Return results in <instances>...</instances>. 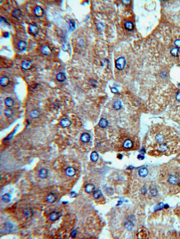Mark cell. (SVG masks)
I'll return each mask as SVG.
<instances>
[{"label": "cell", "instance_id": "cell-35", "mask_svg": "<svg viewBox=\"0 0 180 239\" xmlns=\"http://www.w3.org/2000/svg\"><path fill=\"white\" fill-rule=\"evenodd\" d=\"M175 212L178 216L180 217V205L176 208V209L175 210Z\"/></svg>", "mask_w": 180, "mask_h": 239}, {"label": "cell", "instance_id": "cell-38", "mask_svg": "<svg viewBox=\"0 0 180 239\" xmlns=\"http://www.w3.org/2000/svg\"><path fill=\"white\" fill-rule=\"evenodd\" d=\"M176 100L178 102L180 103V92H179V93H177L176 95Z\"/></svg>", "mask_w": 180, "mask_h": 239}, {"label": "cell", "instance_id": "cell-13", "mask_svg": "<svg viewBox=\"0 0 180 239\" xmlns=\"http://www.w3.org/2000/svg\"><path fill=\"white\" fill-rule=\"evenodd\" d=\"M0 83H1V85L2 86H6L9 85L10 84V80L8 77L3 76L1 79Z\"/></svg>", "mask_w": 180, "mask_h": 239}, {"label": "cell", "instance_id": "cell-1", "mask_svg": "<svg viewBox=\"0 0 180 239\" xmlns=\"http://www.w3.org/2000/svg\"><path fill=\"white\" fill-rule=\"evenodd\" d=\"M146 142V150L151 156H170L180 151L179 133L175 128L163 124H157L151 130Z\"/></svg>", "mask_w": 180, "mask_h": 239}, {"label": "cell", "instance_id": "cell-14", "mask_svg": "<svg viewBox=\"0 0 180 239\" xmlns=\"http://www.w3.org/2000/svg\"><path fill=\"white\" fill-rule=\"evenodd\" d=\"M5 104L6 106L9 107H11L14 105V104H15V102L14 100L12 99L11 97H7L5 100Z\"/></svg>", "mask_w": 180, "mask_h": 239}, {"label": "cell", "instance_id": "cell-7", "mask_svg": "<svg viewBox=\"0 0 180 239\" xmlns=\"http://www.w3.org/2000/svg\"><path fill=\"white\" fill-rule=\"evenodd\" d=\"M39 29L38 27L34 24H30L29 25V32L30 34L33 35H36L38 33Z\"/></svg>", "mask_w": 180, "mask_h": 239}, {"label": "cell", "instance_id": "cell-17", "mask_svg": "<svg viewBox=\"0 0 180 239\" xmlns=\"http://www.w3.org/2000/svg\"><path fill=\"white\" fill-rule=\"evenodd\" d=\"M41 50L43 54L46 55V56H49L52 53V50L48 46H44L43 47Z\"/></svg>", "mask_w": 180, "mask_h": 239}, {"label": "cell", "instance_id": "cell-27", "mask_svg": "<svg viewBox=\"0 0 180 239\" xmlns=\"http://www.w3.org/2000/svg\"><path fill=\"white\" fill-rule=\"evenodd\" d=\"M30 117L33 118H38L40 116V112L37 110H33L30 113Z\"/></svg>", "mask_w": 180, "mask_h": 239}, {"label": "cell", "instance_id": "cell-29", "mask_svg": "<svg viewBox=\"0 0 180 239\" xmlns=\"http://www.w3.org/2000/svg\"><path fill=\"white\" fill-rule=\"evenodd\" d=\"M5 115H6V116H7L8 117H12L13 115V110H12L11 109H10V108L6 109L5 110Z\"/></svg>", "mask_w": 180, "mask_h": 239}, {"label": "cell", "instance_id": "cell-34", "mask_svg": "<svg viewBox=\"0 0 180 239\" xmlns=\"http://www.w3.org/2000/svg\"><path fill=\"white\" fill-rule=\"evenodd\" d=\"M69 48H70V46H69V43L66 42L63 44V46L62 47V49L63 51H64V52H68L69 49Z\"/></svg>", "mask_w": 180, "mask_h": 239}, {"label": "cell", "instance_id": "cell-21", "mask_svg": "<svg viewBox=\"0 0 180 239\" xmlns=\"http://www.w3.org/2000/svg\"><path fill=\"white\" fill-rule=\"evenodd\" d=\"M23 213L24 216L26 218L30 217L33 214L32 210L30 209H29V208H27V209H24L23 211Z\"/></svg>", "mask_w": 180, "mask_h": 239}, {"label": "cell", "instance_id": "cell-33", "mask_svg": "<svg viewBox=\"0 0 180 239\" xmlns=\"http://www.w3.org/2000/svg\"><path fill=\"white\" fill-rule=\"evenodd\" d=\"M2 200L6 202V203H8V202H9L11 201V195L9 194H5L3 195Z\"/></svg>", "mask_w": 180, "mask_h": 239}, {"label": "cell", "instance_id": "cell-12", "mask_svg": "<svg viewBox=\"0 0 180 239\" xmlns=\"http://www.w3.org/2000/svg\"><path fill=\"white\" fill-rule=\"evenodd\" d=\"M60 217V214L58 212L56 211H53L52 212H51L50 215V220L52 221H56V220H58V219Z\"/></svg>", "mask_w": 180, "mask_h": 239}, {"label": "cell", "instance_id": "cell-20", "mask_svg": "<svg viewBox=\"0 0 180 239\" xmlns=\"http://www.w3.org/2000/svg\"><path fill=\"white\" fill-rule=\"evenodd\" d=\"M39 175L41 178H46L48 175V171L46 168H43L39 172Z\"/></svg>", "mask_w": 180, "mask_h": 239}, {"label": "cell", "instance_id": "cell-16", "mask_svg": "<svg viewBox=\"0 0 180 239\" xmlns=\"http://www.w3.org/2000/svg\"><path fill=\"white\" fill-rule=\"evenodd\" d=\"M12 15L13 17L17 18V19H19V18L22 16V12L21 10L19 9H15L13 12H12Z\"/></svg>", "mask_w": 180, "mask_h": 239}, {"label": "cell", "instance_id": "cell-19", "mask_svg": "<svg viewBox=\"0 0 180 239\" xmlns=\"http://www.w3.org/2000/svg\"><path fill=\"white\" fill-rule=\"evenodd\" d=\"M57 80L60 82H63L66 80V76L64 73H59L56 76Z\"/></svg>", "mask_w": 180, "mask_h": 239}, {"label": "cell", "instance_id": "cell-10", "mask_svg": "<svg viewBox=\"0 0 180 239\" xmlns=\"http://www.w3.org/2000/svg\"><path fill=\"white\" fill-rule=\"evenodd\" d=\"M60 124L63 127H68L71 125V122L68 118H64L61 120Z\"/></svg>", "mask_w": 180, "mask_h": 239}, {"label": "cell", "instance_id": "cell-23", "mask_svg": "<svg viewBox=\"0 0 180 239\" xmlns=\"http://www.w3.org/2000/svg\"><path fill=\"white\" fill-rule=\"evenodd\" d=\"M99 125L100 127L101 128H105L108 126V122L107 121V120H106L105 118H101V119L100 120Z\"/></svg>", "mask_w": 180, "mask_h": 239}, {"label": "cell", "instance_id": "cell-4", "mask_svg": "<svg viewBox=\"0 0 180 239\" xmlns=\"http://www.w3.org/2000/svg\"><path fill=\"white\" fill-rule=\"evenodd\" d=\"M126 65V60L124 57H120L115 61V67L118 70H122Z\"/></svg>", "mask_w": 180, "mask_h": 239}, {"label": "cell", "instance_id": "cell-18", "mask_svg": "<svg viewBox=\"0 0 180 239\" xmlns=\"http://www.w3.org/2000/svg\"><path fill=\"white\" fill-rule=\"evenodd\" d=\"M21 66L22 68L25 70H28L31 66V63L28 60H24L22 63Z\"/></svg>", "mask_w": 180, "mask_h": 239}, {"label": "cell", "instance_id": "cell-9", "mask_svg": "<svg viewBox=\"0 0 180 239\" xmlns=\"http://www.w3.org/2000/svg\"><path fill=\"white\" fill-rule=\"evenodd\" d=\"M90 136L88 133H84L80 137V140L82 142L84 143L89 142L90 140Z\"/></svg>", "mask_w": 180, "mask_h": 239}, {"label": "cell", "instance_id": "cell-6", "mask_svg": "<svg viewBox=\"0 0 180 239\" xmlns=\"http://www.w3.org/2000/svg\"><path fill=\"white\" fill-rule=\"evenodd\" d=\"M34 14H35V15L37 16V17H39V18H40V17H42L43 16L44 12L43 9L42 8L40 7V6H36L35 8H34Z\"/></svg>", "mask_w": 180, "mask_h": 239}, {"label": "cell", "instance_id": "cell-8", "mask_svg": "<svg viewBox=\"0 0 180 239\" xmlns=\"http://www.w3.org/2000/svg\"><path fill=\"white\" fill-rule=\"evenodd\" d=\"M76 169L73 167H68L65 170V173L69 177H73L76 174Z\"/></svg>", "mask_w": 180, "mask_h": 239}, {"label": "cell", "instance_id": "cell-22", "mask_svg": "<svg viewBox=\"0 0 180 239\" xmlns=\"http://www.w3.org/2000/svg\"><path fill=\"white\" fill-rule=\"evenodd\" d=\"M18 48L21 51H24L26 49L27 47V43L24 41H20L18 44Z\"/></svg>", "mask_w": 180, "mask_h": 239}, {"label": "cell", "instance_id": "cell-41", "mask_svg": "<svg viewBox=\"0 0 180 239\" xmlns=\"http://www.w3.org/2000/svg\"><path fill=\"white\" fill-rule=\"evenodd\" d=\"M176 161H177V162L180 164V154L178 155V156L176 157Z\"/></svg>", "mask_w": 180, "mask_h": 239}, {"label": "cell", "instance_id": "cell-2", "mask_svg": "<svg viewBox=\"0 0 180 239\" xmlns=\"http://www.w3.org/2000/svg\"><path fill=\"white\" fill-rule=\"evenodd\" d=\"M159 182L164 191L173 195L180 193V164L171 161L163 165L160 169Z\"/></svg>", "mask_w": 180, "mask_h": 239}, {"label": "cell", "instance_id": "cell-25", "mask_svg": "<svg viewBox=\"0 0 180 239\" xmlns=\"http://www.w3.org/2000/svg\"><path fill=\"white\" fill-rule=\"evenodd\" d=\"M170 53H171V54L173 57H177L179 56L180 53L179 49L177 48H173L171 50Z\"/></svg>", "mask_w": 180, "mask_h": 239}, {"label": "cell", "instance_id": "cell-31", "mask_svg": "<svg viewBox=\"0 0 180 239\" xmlns=\"http://www.w3.org/2000/svg\"><path fill=\"white\" fill-rule=\"evenodd\" d=\"M101 192L100 190H97V191H94L93 197L95 199H99V198L101 197Z\"/></svg>", "mask_w": 180, "mask_h": 239}, {"label": "cell", "instance_id": "cell-42", "mask_svg": "<svg viewBox=\"0 0 180 239\" xmlns=\"http://www.w3.org/2000/svg\"><path fill=\"white\" fill-rule=\"evenodd\" d=\"M3 36L5 37H8L9 36V32H5V33H3Z\"/></svg>", "mask_w": 180, "mask_h": 239}, {"label": "cell", "instance_id": "cell-3", "mask_svg": "<svg viewBox=\"0 0 180 239\" xmlns=\"http://www.w3.org/2000/svg\"><path fill=\"white\" fill-rule=\"evenodd\" d=\"M171 118L180 125V105L177 106L171 111Z\"/></svg>", "mask_w": 180, "mask_h": 239}, {"label": "cell", "instance_id": "cell-15", "mask_svg": "<svg viewBox=\"0 0 180 239\" xmlns=\"http://www.w3.org/2000/svg\"><path fill=\"white\" fill-rule=\"evenodd\" d=\"M95 187L92 184H88L85 186V191L88 193H91L94 191Z\"/></svg>", "mask_w": 180, "mask_h": 239}, {"label": "cell", "instance_id": "cell-37", "mask_svg": "<svg viewBox=\"0 0 180 239\" xmlns=\"http://www.w3.org/2000/svg\"><path fill=\"white\" fill-rule=\"evenodd\" d=\"M111 93H114V94H118L119 93L118 90L116 89V87H111Z\"/></svg>", "mask_w": 180, "mask_h": 239}, {"label": "cell", "instance_id": "cell-32", "mask_svg": "<svg viewBox=\"0 0 180 239\" xmlns=\"http://www.w3.org/2000/svg\"><path fill=\"white\" fill-rule=\"evenodd\" d=\"M113 106H114V109H115V110H120L121 108V102L119 101H115V103H114V104Z\"/></svg>", "mask_w": 180, "mask_h": 239}, {"label": "cell", "instance_id": "cell-39", "mask_svg": "<svg viewBox=\"0 0 180 239\" xmlns=\"http://www.w3.org/2000/svg\"><path fill=\"white\" fill-rule=\"evenodd\" d=\"M77 193H75V191H72V192H71V193L69 194V196L71 198H73V197H75L77 196Z\"/></svg>", "mask_w": 180, "mask_h": 239}, {"label": "cell", "instance_id": "cell-11", "mask_svg": "<svg viewBox=\"0 0 180 239\" xmlns=\"http://www.w3.org/2000/svg\"><path fill=\"white\" fill-rule=\"evenodd\" d=\"M56 200H57L56 195L53 193H50L47 195V201L48 203H54V201H56Z\"/></svg>", "mask_w": 180, "mask_h": 239}, {"label": "cell", "instance_id": "cell-26", "mask_svg": "<svg viewBox=\"0 0 180 239\" xmlns=\"http://www.w3.org/2000/svg\"><path fill=\"white\" fill-rule=\"evenodd\" d=\"M125 29L126 30H129V31H131V30L134 29V25H133V24L130 22H126L125 24Z\"/></svg>", "mask_w": 180, "mask_h": 239}, {"label": "cell", "instance_id": "cell-40", "mask_svg": "<svg viewBox=\"0 0 180 239\" xmlns=\"http://www.w3.org/2000/svg\"><path fill=\"white\" fill-rule=\"evenodd\" d=\"M76 234H77V230H74V231H73L72 232H71L70 235L71 237H72V238H75V236H76Z\"/></svg>", "mask_w": 180, "mask_h": 239}, {"label": "cell", "instance_id": "cell-5", "mask_svg": "<svg viewBox=\"0 0 180 239\" xmlns=\"http://www.w3.org/2000/svg\"><path fill=\"white\" fill-rule=\"evenodd\" d=\"M122 146L124 148L128 149V150L131 149L134 147V142L131 139H127L124 142Z\"/></svg>", "mask_w": 180, "mask_h": 239}, {"label": "cell", "instance_id": "cell-24", "mask_svg": "<svg viewBox=\"0 0 180 239\" xmlns=\"http://www.w3.org/2000/svg\"><path fill=\"white\" fill-rule=\"evenodd\" d=\"M139 174L140 177H145L148 174V170L146 168H142L139 171Z\"/></svg>", "mask_w": 180, "mask_h": 239}, {"label": "cell", "instance_id": "cell-36", "mask_svg": "<svg viewBox=\"0 0 180 239\" xmlns=\"http://www.w3.org/2000/svg\"><path fill=\"white\" fill-rule=\"evenodd\" d=\"M174 44L176 46V48H177L180 49V39H177L174 42Z\"/></svg>", "mask_w": 180, "mask_h": 239}, {"label": "cell", "instance_id": "cell-30", "mask_svg": "<svg viewBox=\"0 0 180 239\" xmlns=\"http://www.w3.org/2000/svg\"><path fill=\"white\" fill-rule=\"evenodd\" d=\"M69 24V30H70V31H71V32L74 31V30L75 29V22H74V20H73V19L70 20Z\"/></svg>", "mask_w": 180, "mask_h": 239}, {"label": "cell", "instance_id": "cell-28", "mask_svg": "<svg viewBox=\"0 0 180 239\" xmlns=\"http://www.w3.org/2000/svg\"><path fill=\"white\" fill-rule=\"evenodd\" d=\"M98 158H99V155H98V153L97 152L94 151V152H93L91 153L90 158L93 162H96V161H97Z\"/></svg>", "mask_w": 180, "mask_h": 239}]
</instances>
